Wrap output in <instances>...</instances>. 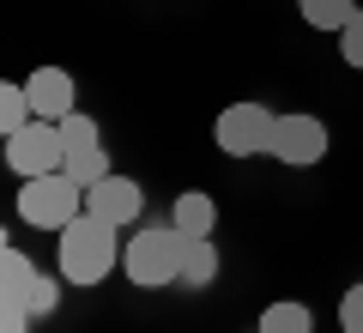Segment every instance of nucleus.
I'll use <instances>...</instances> for the list:
<instances>
[{
	"instance_id": "obj_1",
	"label": "nucleus",
	"mask_w": 363,
	"mask_h": 333,
	"mask_svg": "<svg viewBox=\"0 0 363 333\" xmlns=\"http://www.w3.org/2000/svg\"><path fill=\"white\" fill-rule=\"evenodd\" d=\"M61 243H55V261H61V279L67 285H79V291H91V285H104L109 273L121 267V236H116V224L109 218H97V212H79L67 231H55Z\"/></svg>"
},
{
	"instance_id": "obj_2",
	"label": "nucleus",
	"mask_w": 363,
	"mask_h": 333,
	"mask_svg": "<svg viewBox=\"0 0 363 333\" xmlns=\"http://www.w3.org/2000/svg\"><path fill=\"white\" fill-rule=\"evenodd\" d=\"M182 249H188V236H182L176 224H145V231H133V243L121 249V273H128V285H140V291L182 285Z\"/></svg>"
},
{
	"instance_id": "obj_3",
	"label": "nucleus",
	"mask_w": 363,
	"mask_h": 333,
	"mask_svg": "<svg viewBox=\"0 0 363 333\" xmlns=\"http://www.w3.org/2000/svg\"><path fill=\"white\" fill-rule=\"evenodd\" d=\"M79 212H85V188H79L67 170L30 176L25 188H18V218H25V224H37V231H67Z\"/></svg>"
},
{
	"instance_id": "obj_4",
	"label": "nucleus",
	"mask_w": 363,
	"mask_h": 333,
	"mask_svg": "<svg viewBox=\"0 0 363 333\" xmlns=\"http://www.w3.org/2000/svg\"><path fill=\"white\" fill-rule=\"evenodd\" d=\"M67 164V140H61V121H25L18 133H6V170H13L18 182L30 176H49V170Z\"/></svg>"
},
{
	"instance_id": "obj_5",
	"label": "nucleus",
	"mask_w": 363,
	"mask_h": 333,
	"mask_svg": "<svg viewBox=\"0 0 363 333\" xmlns=\"http://www.w3.org/2000/svg\"><path fill=\"white\" fill-rule=\"evenodd\" d=\"M272 128H279V116L267 103H230L212 121V140H218L224 158H255V152H272Z\"/></svg>"
},
{
	"instance_id": "obj_6",
	"label": "nucleus",
	"mask_w": 363,
	"mask_h": 333,
	"mask_svg": "<svg viewBox=\"0 0 363 333\" xmlns=\"http://www.w3.org/2000/svg\"><path fill=\"white\" fill-rule=\"evenodd\" d=\"M327 121L321 116H279V128H272V158L279 164H291V170H309V164H321L327 158Z\"/></svg>"
},
{
	"instance_id": "obj_7",
	"label": "nucleus",
	"mask_w": 363,
	"mask_h": 333,
	"mask_svg": "<svg viewBox=\"0 0 363 333\" xmlns=\"http://www.w3.org/2000/svg\"><path fill=\"white\" fill-rule=\"evenodd\" d=\"M85 212H97V218H109V224H133V218L145 212V188L133 176H104L97 188H85Z\"/></svg>"
},
{
	"instance_id": "obj_8",
	"label": "nucleus",
	"mask_w": 363,
	"mask_h": 333,
	"mask_svg": "<svg viewBox=\"0 0 363 333\" xmlns=\"http://www.w3.org/2000/svg\"><path fill=\"white\" fill-rule=\"evenodd\" d=\"M25 91H30V109H37L43 121H67L79 109V91H73V73H67V67H37V73L25 79Z\"/></svg>"
},
{
	"instance_id": "obj_9",
	"label": "nucleus",
	"mask_w": 363,
	"mask_h": 333,
	"mask_svg": "<svg viewBox=\"0 0 363 333\" xmlns=\"http://www.w3.org/2000/svg\"><path fill=\"white\" fill-rule=\"evenodd\" d=\"M37 279H43V273L30 267L25 249H0V303H18V309H25L30 291H37Z\"/></svg>"
},
{
	"instance_id": "obj_10",
	"label": "nucleus",
	"mask_w": 363,
	"mask_h": 333,
	"mask_svg": "<svg viewBox=\"0 0 363 333\" xmlns=\"http://www.w3.org/2000/svg\"><path fill=\"white\" fill-rule=\"evenodd\" d=\"M169 224H176L182 236H212V231H218V206H212V194H200V188L176 194V206H169Z\"/></svg>"
},
{
	"instance_id": "obj_11",
	"label": "nucleus",
	"mask_w": 363,
	"mask_h": 333,
	"mask_svg": "<svg viewBox=\"0 0 363 333\" xmlns=\"http://www.w3.org/2000/svg\"><path fill=\"white\" fill-rule=\"evenodd\" d=\"M212 279H218V249H212V236H188V249H182V291H206Z\"/></svg>"
},
{
	"instance_id": "obj_12",
	"label": "nucleus",
	"mask_w": 363,
	"mask_h": 333,
	"mask_svg": "<svg viewBox=\"0 0 363 333\" xmlns=\"http://www.w3.org/2000/svg\"><path fill=\"white\" fill-rule=\"evenodd\" d=\"M297 13H303V25L309 31H345L351 18H357V0H297Z\"/></svg>"
},
{
	"instance_id": "obj_13",
	"label": "nucleus",
	"mask_w": 363,
	"mask_h": 333,
	"mask_svg": "<svg viewBox=\"0 0 363 333\" xmlns=\"http://www.w3.org/2000/svg\"><path fill=\"white\" fill-rule=\"evenodd\" d=\"M61 170L79 182V188H97L104 176H116V170H109V152H104V146H67V164H61Z\"/></svg>"
},
{
	"instance_id": "obj_14",
	"label": "nucleus",
	"mask_w": 363,
	"mask_h": 333,
	"mask_svg": "<svg viewBox=\"0 0 363 333\" xmlns=\"http://www.w3.org/2000/svg\"><path fill=\"white\" fill-rule=\"evenodd\" d=\"M255 333H315V315H309V303H267Z\"/></svg>"
},
{
	"instance_id": "obj_15",
	"label": "nucleus",
	"mask_w": 363,
	"mask_h": 333,
	"mask_svg": "<svg viewBox=\"0 0 363 333\" xmlns=\"http://www.w3.org/2000/svg\"><path fill=\"white\" fill-rule=\"evenodd\" d=\"M25 121H37L30 91H25V85H0V140H6V133H18Z\"/></svg>"
},
{
	"instance_id": "obj_16",
	"label": "nucleus",
	"mask_w": 363,
	"mask_h": 333,
	"mask_svg": "<svg viewBox=\"0 0 363 333\" xmlns=\"http://www.w3.org/2000/svg\"><path fill=\"white\" fill-rule=\"evenodd\" d=\"M61 140H67V146H97L104 133H97V121H91L85 109H73V116L61 121Z\"/></svg>"
},
{
	"instance_id": "obj_17",
	"label": "nucleus",
	"mask_w": 363,
	"mask_h": 333,
	"mask_svg": "<svg viewBox=\"0 0 363 333\" xmlns=\"http://www.w3.org/2000/svg\"><path fill=\"white\" fill-rule=\"evenodd\" d=\"M339 327H345V333H363V285H351V291L339 297Z\"/></svg>"
},
{
	"instance_id": "obj_18",
	"label": "nucleus",
	"mask_w": 363,
	"mask_h": 333,
	"mask_svg": "<svg viewBox=\"0 0 363 333\" xmlns=\"http://www.w3.org/2000/svg\"><path fill=\"white\" fill-rule=\"evenodd\" d=\"M339 55H345V67H363V13L339 31Z\"/></svg>"
},
{
	"instance_id": "obj_19",
	"label": "nucleus",
	"mask_w": 363,
	"mask_h": 333,
	"mask_svg": "<svg viewBox=\"0 0 363 333\" xmlns=\"http://www.w3.org/2000/svg\"><path fill=\"white\" fill-rule=\"evenodd\" d=\"M55 303H61V285H55V279H37V291H30V303H25V309L43 321V315H55Z\"/></svg>"
},
{
	"instance_id": "obj_20",
	"label": "nucleus",
	"mask_w": 363,
	"mask_h": 333,
	"mask_svg": "<svg viewBox=\"0 0 363 333\" xmlns=\"http://www.w3.org/2000/svg\"><path fill=\"white\" fill-rule=\"evenodd\" d=\"M30 309H18V303H0V333H30Z\"/></svg>"
}]
</instances>
